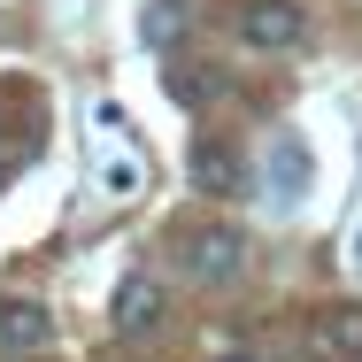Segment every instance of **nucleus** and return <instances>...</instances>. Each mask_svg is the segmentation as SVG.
Wrapping results in <instances>:
<instances>
[{
  "mask_svg": "<svg viewBox=\"0 0 362 362\" xmlns=\"http://www.w3.org/2000/svg\"><path fill=\"white\" fill-rule=\"evenodd\" d=\"M162 316H170V286H162V278H116V293H108V324H116L124 339H146Z\"/></svg>",
  "mask_w": 362,
  "mask_h": 362,
  "instance_id": "obj_3",
  "label": "nucleus"
},
{
  "mask_svg": "<svg viewBox=\"0 0 362 362\" xmlns=\"http://www.w3.org/2000/svg\"><path fill=\"white\" fill-rule=\"evenodd\" d=\"M355 255H362V239H355Z\"/></svg>",
  "mask_w": 362,
  "mask_h": 362,
  "instance_id": "obj_11",
  "label": "nucleus"
},
{
  "mask_svg": "<svg viewBox=\"0 0 362 362\" xmlns=\"http://www.w3.org/2000/svg\"><path fill=\"white\" fill-rule=\"evenodd\" d=\"M193 185H201L209 201H239V193H247V162H239V146L201 139V146H193Z\"/></svg>",
  "mask_w": 362,
  "mask_h": 362,
  "instance_id": "obj_4",
  "label": "nucleus"
},
{
  "mask_svg": "<svg viewBox=\"0 0 362 362\" xmlns=\"http://www.w3.org/2000/svg\"><path fill=\"white\" fill-rule=\"evenodd\" d=\"M247 231L239 223H201V231H185L177 239V262H185V278L193 286H231V278H247Z\"/></svg>",
  "mask_w": 362,
  "mask_h": 362,
  "instance_id": "obj_1",
  "label": "nucleus"
},
{
  "mask_svg": "<svg viewBox=\"0 0 362 362\" xmlns=\"http://www.w3.org/2000/svg\"><path fill=\"white\" fill-rule=\"evenodd\" d=\"M47 339H54V316H47L39 300H0V347L31 355V347H47Z\"/></svg>",
  "mask_w": 362,
  "mask_h": 362,
  "instance_id": "obj_6",
  "label": "nucleus"
},
{
  "mask_svg": "<svg viewBox=\"0 0 362 362\" xmlns=\"http://www.w3.org/2000/svg\"><path fill=\"white\" fill-rule=\"evenodd\" d=\"M216 362H255V355H216Z\"/></svg>",
  "mask_w": 362,
  "mask_h": 362,
  "instance_id": "obj_10",
  "label": "nucleus"
},
{
  "mask_svg": "<svg viewBox=\"0 0 362 362\" xmlns=\"http://www.w3.org/2000/svg\"><path fill=\"white\" fill-rule=\"evenodd\" d=\"M185 23H193V0H146V47H162V54H170V47H177V39H185Z\"/></svg>",
  "mask_w": 362,
  "mask_h": 362,
  "instance_id": "obj_7",
  "label": "nucleus"
},
{
  "mask_svg": "<svg viewBox=\"0 0 362 362\" xmlns=\"http://www.w3.org/2000/svg\"><path fill=\"white\" fill-rule=\"evenodd\" d=\"M239 39L255 54H293L308 39V16H300V0H247L239 8Z\"/></svg>",
  "mask_w": 362,
  "mask_h": 362,
  "instance_id": "obj_2",
  "label": "nucleus"
},
{
  "mask_svg": "<svg viewBox=\"0 0 362 362\" xmlns=\"http://www.w3.org/2000/svg\"><path fill=\"white\" fill-rule=\"evenodd\" d=\"M316 339H324V355L355 362V355H362V308H332V316L316 324Z\"/></svg>",
  "mask_w": 362,
  "mask_h": 362,
  "instance_id": "obj_8",
  "label": "nucleus"
},
{
  "mask_svg": "<svg viewBox=\"0 0 362 362\" xmlns=\"http://www.w3.org/2000/svg\"><path fill=\"white\" fill-rule=\"evenodd\" d=\"M262 185H270V201H300V193H308V146L293 139V132L270 139V170H262Z\"/></svg>",
  "mask_w": 362,
  "mask_h": 362,
  "instance_id": "obj_5",
  "label": "nucleus"
},
{
  "mask_svg": "<svg viewBox=\"0 0 362 362\" xmlns=\"http://www.w3.org/2000/svg\"><path fill=\"white\" fill-rule=\"evenodd\" d=\"M100 185H108V193H132V185H139V162H100Z\"/></svg>",
  "mask_w": 362,
  "mask_h": 362,
  "instance_id": "obj_9",
  "label": "nucleus"
}]
</instances>
